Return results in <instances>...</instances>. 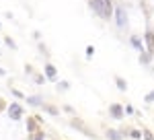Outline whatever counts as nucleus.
Wrapping results in <instances>:
<instances>
[{"label":"nucleus","mask_w":154,"mask_h":140,"mask_svg":"<svg viewBox=\"0 0 154 140\" xmlns=\"http://www.w3.org/2000/svg\"><path fill=\"white\" fill-rule=\"evenodd\" d=\"M115 82H117V87L121 89V91H125V89H128V84H125V81H123V78H119V76H115Z\"/></svg>","instance_id":"f8f14e48"},{"label":"nucleus","mask_w":154,"mask_h":140,"mask_svg":"<svg viewBox=\"0 0 154 140\" xmlns=\"http://www.w3.org/2000/svg\"><path fill=\"white\" fill-rule=\"evenodd\" d=\"M117 25L119 27H125V25H128V17H125L123 6H117Z\"/></svg>","instance_id":"39448f33"},{"label":"nucleus","mask_w":154,"mask_h":140,"mask_svg":"<svg viewBox=\"0 0 154 140\" xmlns=\"http://www.w3.org/2000/svg\"><path fill=\"white\" fill-rule=\"evenodd\" d=\"M107 138L109 140H121V132H117V130H107Z\"/></svg>","instance_id":"9d476101"},{"label":"nucleus","mask_w":154,"mask_h":140,"mask_svg":"<svg viewBox=\"0 0 154 140\" xmlns=\"http://www.w3.org/2000/svg\"><path fill=\"white\" fill-rule=\"evenodd\" d=\"M4 107H6V105H4V101H2V97H0V111H2Z\"/></svg>","instance_id":"5701e85b"},{"label":"nucleus","mask_w":154,"mask_h":140,"mask_svg":"<svg viewBox=\"0 0 154 140\" xmlns=\"http://www.w3.org/2000/svg\"><path fill=\"white\" fill-rule=\"evenodd\" d=\"M109 111H111V116H113V117H117V119H119L121 116H123V109H121V105H117V103H113V105H111V107H109Z\"/></svg>","instance_id":"6e6552de"},{"label":"nucleus","mask_w":154,"mask_h":140,"mask_svg":"<svg viewBox=\"0 0 154 140\" xmlns=\"http://www.w3.org/2000/svg\"><path fill=\"white\" fill-rule=\"evenodd\" d=\"M91 6H93V11H95L99 17H103V19H109V17H111V11H113L111 0H91Z\"/></svg>","instance_id":"f257e3e1"},{"label":"nucleus","mask_w":154,"mask_h":140,"mask_svg":"<svg viewBox=\"0 0 154 140\" xmlns=\"http://www.w3.org/2000/svg\"><path fill=\"white\" fill-rule=\"evenodd\" d=\"M144 138H146V140H154L152 132H148V130H144Z\"/></svg>","instance_id":"6ab92c4d"},{"label":"nucleus","mask_w":154,"mask_h":140,"mask_svg":"<svg viewBox=\"0 0 154 140\" xmlns=\"http://www.w3.org/2000/svg\"><path fill=\"white\" fill-rule=\"evenodd\" d=\"M131 46H134V47H138V49L142 52V43H140V39H138V37H131Z\"/></svg>","instance_id":"2eb2a0df"},{"label":"nucleus","mask_w":154,"mask_h":140,"mask_svg":"<svg viewBox=\"0 0 154 140\" xmlns=\"http://www.w3.org/2000/svg\"><path fill=\"white\" fill-rule=\"evenodd\" d=\"M43 81H45L43 76H35V82H37V84H41V82H43Z\"/></svg>","instance_id":"4be33fe9"},{"label":"nucleus","mask_w":154,"mask_h":140,"mask_svg":"<svg viewBox=\"0 0 154 140\" xmlns=\"http://www.w3.org/2000/svg\"><path fill=\"white\" fill-rule=\"evenodd\" d=\"M93 54H95V47H86V56H88V58H93Z\"/></svg>","instance_id":"412c9836"},{"label":"nucleus","mask_w":154,"mask_h":140,"mask_svg":"<svg viewBox=\"0 0 154 140\" xmlns=\"http://www.w3.org/2000/svg\"><path fill=\"white\" fill-rule=\"evenodd\" d=\"M25 99H27V103L33 105V107H41V103H43V97H39V95H29Z\"/></svg>","instance_id":"423d86ee"},{"label":"nucleus","mask_w":154,"mask_h":140,"mask_svg":"<svg viewBox=\"0 0 154 140\" xmlns=\"http://www.w3.org/2000/svg\"><path fill=\"white\" fill-rule=\"evenodd\" d=\"M140 136H142V134H140L138 130H131V138L134 140H140Z\"/></svg>","instance_id":"a211bd4d"},{"label":"nucleus","mask_w":154,"mask_h":140,"mask_svg":"<svg viewBox=\"0 0 154 140\" xmlns=\"http://www.w3.org/2000/svg\"><path fill=\"white\" fill-rule=\"evenodd\" d=\"M12 95H14V97H17V99H25V95L21 93V91H19V89H12Z\"/></svg>","instance_id":"f3484780"},{"label":"nucleus","mask_w":154,"mask_h":140,"mask_svg":"<svg viewBox=\"0 0 154 140\" xmlns=\"http://www.w3.org/2000/svg\"><path fill=\"white\" fill-rule=\"evenodd\" d=\"M6 111H8V117H11L12 122H21V119H23V107L17 103V101H12V103L6 107Z\"/></svg>","instance_id":"f03ea898"},{"label":"nucleus","mask_w":154,"mask_h":140,"mask_svg":"<svg viewBox=\"0 0 154 140\" xmlns=\"http://www.w3.org/2000/svg\"><path fill=\"white\" fill-rule=\"evenodd\" d=\"M68 87H70V84H68V81H60L58 82V89H60V91H68Z\"/></svg>","instance_id":"ddd939ff"},{"label":"nucleus","mask_w":154,"mask_h":140,"mask_svg":"<svg viewBox=\"0 0 154 140\" xmlns=\"http://www.w3.org/2000/svg\"><path fill=\"white\" fill-rule=\"evenodd\" d=\"M146 41H148L150 52H154V33H152V31H148V33H146Z\"/></svg>","instance_id":"9b49d317"},{"label":"nucleus","mask_w":154,"mask_h":140,"mask_svg":"<svg viewBox=\"0 0 154 140\" xmlns=\"http://www.w3.org/2000/svg\"><path fill=\"white\" fill-rule=\"evenodd\" d=\"M4 74H6V70H4L2 66H0V76H4Z\"/></svg>","instance_id":"b1692460"},{"label":"nucleus","mask_w":154,"mask_h":140,"mask_svg":"<svg viewBox=\"0 0 154 140\" xmlns=\"http://www.w3.org/2000/svg\"><path fill=\"white\" fill-rule=\"evenodd\" d=\"M27 132L29 134H35L37 132V119L35 117H27Z\"/></svg>","instance_id":"0eeeda50"},{"label":"nucleus","mask_w":154,"mask_h":140,"mask_svg":"<svg viewBox=\"0 0 154 140\" xmlns=\"http://www.w3.org/2000/svg\"><path fill=\"white\" fill-rule=\"evenodd\" d=\"M4 43H6V46L11 47V49H17V43H14V41H12L11 37H4Z\"/></svg>","instance_id":"4468645a"},{"label":"nucleus","mask_w":154,"mask_h":140,"mask_svg":"<svg viewBox=\"0 0 154 140\" xmlns=\"http://www.w3.org/2000/svg\"><path fill=\"white\" fill-rule=\"evenodd\" d=\"M70 124H72V128L80 130V132H82V134H86V136H88V138H95V134H93V132H91V130L86 128V126H84V124H82V122H80V119H76V117H74V119H72Z\"/></svg>","instance_id":"7ed1b4c3"},{"label":"nucleus","mask_w":154,"mask_h":140,"mask_svg":"<svg viewBox=\"0 0 154 140\" xmlns=\"http://www.w3.org/2000/svg\"><path fill=\"white\" fill-rule=\"evenodd\" d=\"M43 70H45V76H48L49 81H56V76H58V70H56V66H54V64H49V62H48Z\"/></svg>","instance_id":"20e7f679"},{"label":"nucleus","mask_w":154,"mask_h":140,"mask_svg":"<svg viewBox=\"0 0 154 140\" xmlns=\"http://www.w3.org/2000/svg\"><path fill=\"white\" fill-rule=\"evenodd\" d=\"M152 101H154V91L146 95V103H152Z\"/></svg>","instance_id":"aec40b11"},{"label":"nucleus","mask_w":154,"mask_h":140,"mask_svg":"<svg viewBox=\"0 0 154 140\" xmlns=\"http://www.w3.org/2000/svg\"><path fill=\"white\" fill-rule=\"evenodd\" d=\"M140 62H142V64H148V62H150V56H148V54H140Z\"/></svg>","instance_id":"dca6fc26"},{"label":"nucleus","mask_w":154,"mask_h":140,"mask_svg":"<svg viewBox=\"0 0 154 140\" xmlns=\"http://www.w3.org/2000/svg\"><path fill=\"white\" fill-rule=\"evenodd\" d=\"M41 107H43V111H48L49 116H58L60 111L58 109H56V107H54V105H48V103H41Z\"/></svg>","instance_id":"1a4fd4ad"}]
</instances>
